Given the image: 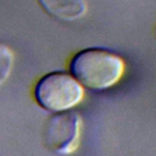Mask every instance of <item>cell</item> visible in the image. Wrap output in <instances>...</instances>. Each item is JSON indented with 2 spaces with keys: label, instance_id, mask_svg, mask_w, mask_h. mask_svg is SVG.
<instances>
[{
  "label": "cell",
  "instance_id": "6da1fadb",
  "mask_svg": "<svg viewBox=\"0 0 156 156\" xmlns=\"http://www.w3.org/2000/svg\"><path fill=\"white\" fill-rule=\"evenodd\" d=\"M69 69L80 84L91 90L101 91L112 88L121 80L126 62L122 56L113 51L88 48L72 57Z\"/></svg>",
  "mask_w": 156,
  "mask_h": 156
},
{
  "label": "cell",
  "instance_id": "7a4b0ae2",
  "mask_svg": "<svg viewBox=\"0 0 156 156\" xmlns=\"http://www.w3.org/2000/svg\"><path fill=\"white\" fill-rule=\"evenodd\" d=\"M34 99L37 104L50 112L57 113L73 108L84 96L82 84L66 72H50L35 84Z\"/></svg>",
  "mask_w": 156,
  "mask_h": 156
},
{
  "label": "cell",
  "instance_id": "3957f363",
  "mask_svg": "<svg viewBox=\"0 0 156 156\" xmlns=\"http://www.w3.org/2000/svg\"><path fill=\"white\" fill-rule=\"evenodd\" d=\"M82 117L74 111H63L54 113L44 126V145L55 154L69 155L74 152L80 143Z\"/></svg>",
  "mask_w": 156,
  "mask_h": 156
},
{
  "label": "cell",
  "instance_id": "277c9868",
  "mask_svg": "<svg viewBox=\"0 0 156 156\" xmlns=\"http://www.w3.org/2000/svg\"><path fill=\"white\" fill-rule=\"evenodd\" d=\"M38 2L50 17L61 22L77 21L88 10L85 0H38Z\"/></svg>",
  "mask_w": 156,
  "mask_h": 156
},
{
  "label": "cell",
  "instance_id": "5b68a950",
  "mask_svg": "<svg viewBox=\"0 0 156 156\" xmlns=\"http://www.w3.org/2000/svg\"><path fill=\"white\" fill-rule=\"evenodd\" d=\"M15 65V55L9 45L0 41V85L10 77Z\"/></svg>",
  "mask_w": 156,
  "mask_h": 156
},
{
  "label": "cell",
  "instance_id": "8992f818",
  "mask_svg": "<svg viewBox=\"0 0 156 156\" xmlns=\"http://www.w3.org/2000/svg\"><path fill=\"white\" fill-rule=\"evenodd\" d=\"M155 34H156V26H155Z\"/></svg>",
  "mask_w": 156,
  "mask_h": 156
}]
</instances>
